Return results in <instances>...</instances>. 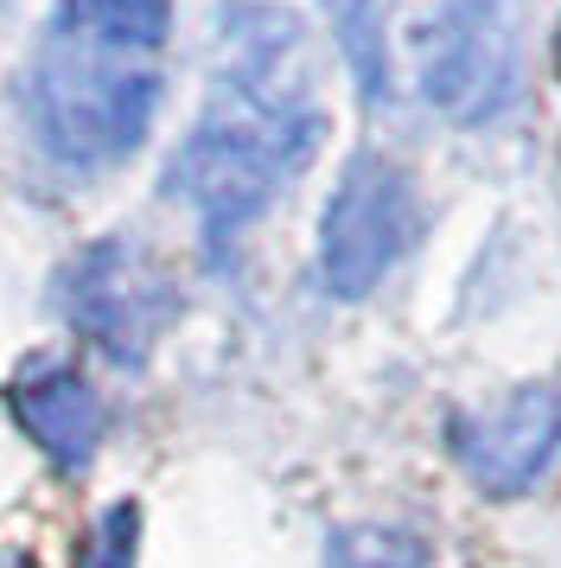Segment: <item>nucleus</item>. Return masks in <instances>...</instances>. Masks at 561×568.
<instances>
[{
    "mask_svg": "<svg viewBox=\"0 0 561 568\" xmlns=\"http://www.w3.org/2000/svg\"><path fill=\"white\" fill-rule=\"evenodd\" d=\"M415 78L447 122L479 129L517 103L523 45L504 0H447L415 27Z\"/></svg>",
    "mask_w": 561,
    "mask_h": 568,
    "instance_id": "nucleus-3",
    "label": "nucleus"
},
{
    "mask_svg": "<svg viewBox=\"0 0 561 568\" xmlns=\"http://www.w3.org/2000/svg\"><path fill=\"white\" fill-rule=\"evenodd\" d=\"M326 7H332L338 39H345L357 90H364L370 103H382V20H377V0H326Z\"/></svg>",
    "mask_w": 561,
    "mask_h": 568,
    "instance_id": "nucleus-9",
    "label": "nucleus"
},
{
    "mask_svg": "<svg viewBox=\"0 0 561 568\" xmlns=\"http://www.w3.org/2000/svg\"><path fill=\"white\" fill-rule=\"evenodd\" d=\"M555 64H561V32H555Z\"/></svg>",
    "mask_w": 561,
    "mask_h": 568,
    "instance_id": "nucleus-10",
    "label": "nucleus"
},
{
    "mask_svg": "<svg viewBox=\"0 0 561 568\" xmlns=\"http://www.w3.org/2000/svg\"><path fill=\"white\" fill-rule=\"evenodd\" d=\"M64 307L83 326V338H96L109 358L134 364V358H147V345L166 333L178 294L153 256L128 250V243H96L64 275Z\"/></svg>",
    "mask_w": 561,
    "mask_h": 568,
    "instance_id": "nucleus-6",
    "label": "nucleus"
},
{
    "mask_svg": "<svg viewBox=\"0 0 561 568\" xmlns=\"http://www.w3.org/2000/svg\"><path fill=\"white\" fill-rule=\"evenodd\" d=\"M408 236H415V185H408V173L382 154L351 160L326 205V231H319L326 287L338 301H364L402 262Z\"/></svg>",
    "mask_w": 561,
    "mask_h": 568,
    "instance_id": "nucleus-4",
    "label": "nucleus"
},
{
    "mask_svg": "<svg viewBox=\"0 0 561 568\" xmlns=\"http://www.w3.org/2000/svg\"><path fill=\"white\" fill-rule=\"evenodd\" d=\"M453 460L484 498H523L561 466V371L453 415Z\"/></svg>",
    "mask_w": 561,
    "mask_h": 568,
    "instance_id": "nucleus-5",
    "label": "nucleus"
},
{
    "mask_svg": "<svg viewBox=\"0 0 561 568\" xmlns=\"http://www.w3.org/2000/svg\"><path fill=\"white\" fill-rule=\"evenodd\" d=\"M20 415H26V428H32V440H39L58 466H83L90 460L102 415H96V396L83 389L76 371H64V364L32 371V377L20 384Z\"/></svg>",
    "mask_w": 561,
    "mask_h": 568,
    "instance_id": "nucleus-7",
    "label": "nucleus"
},
{
    "mask_svg": "<svg viewBox=\"0 0 561 568\" xmlns=\"http://www.w3.org/2000/svg\"><path fill=\"white\" fill-rule=\"evenodd\" d=\"M153 103H160V78L141 71V58L58 39V52L39 64L32 115H39V134L51 141L58 160L109 166V160L141 148Z\"/></svg>",
    "mask_w": 561,
    "mask_h": 568,
    "instance_id": "nucleus-2",
    "label": "nucleus"
},
{
    "mask_svg": "<svg viewBox=\"0 0 561 568\" xmlns=\"http://www.w3.org/2000/svg\"><path fill=\"white\" fill-rule=\"evenodd\" d=\"M326 568H428V542L389 524H351L332 537Z\"/></svg>",
    "mask_w": 561,
    "mask_h": 568,
    "instance_id": "nucleus-8",
    "label": "nucleus"
},
{
    "mask_svg": "<svg viewBox=\"0 0 561 568\" xmlns=\"http://www.w3.org/2000/svg\"><path fill=\"white\" fill-rule=\"evenodd\" d=\"M319 141V109L313 103H262L249 90H217V103L204 109L192 129L185 154L173 166V192L204 217V231L236 236L255 224L280 180H294Z\"/></svg>",
    "mask_w": 561,
    "mask_h": 568,
    "instance_id": "nucleus-1",
    "label": "nucleus"
}]
</instances>
